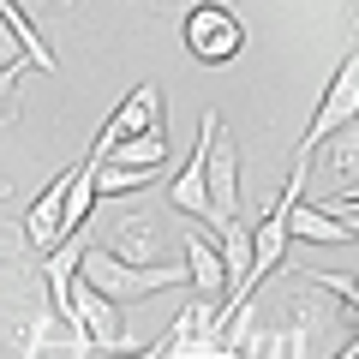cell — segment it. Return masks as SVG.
I'll return each mask as SVG.
<instances>
[{
	"label": "cell",
	"instance_id": "6da1fadb",
	"mask_svg": "<svg viewBox=\"0 0 359 359\" xmlns=\"http://www.w3.org/2000/svg\"><path fill=\"white\" fill-rule=\"evenodd\" d=\"M78 269H84V282H96L108 299H120V306H138V299L186 282V264H126V257H114L108 245H84Z\"/></svg>",
	"mask_w": 359,
	"mask_h": 359
},
{
	"label": "cell",
	"instance_id": "7a4b0ae2",
	"mask_svg": "<svg viewBox=\"0 0 359 359\" xmlns=\"http://www.w3.org/2000/svg\"><path fill=\"white\" fill-rule=\"evenodd\" d=\"M353 120H359V42L341 54V66L330 72V84H323L318 108H311V120H306V138L294 144V162L311 168V150H318L323 138H335L341 126H353Z\"/></svg>",
	"mask_w": 359,
	"mask_h": 359
},
{
	"label": "cell",
	"instance_id": "3957f363",
	"mask_svg": "<svg viewBox=\"0 0 359 359\" xmlns=\"http://www.w3.org/2000/svg\"><path fill=\"white\" fill-rule=\"evenodd\" d=\"M180 30H186L192 60H204V66H228L245 48V25H240V13H233L228 0H192L186 18H180Z\"/></svg>",
	"mask_w": 359,
	"mask_h": 359
},
{
	"label": "cell",
	"instance_id": "277c9868",
	"mask_svg": "<svg viewBox=\"0 0 359 359\" xmlns=\"http://www.w3.org/2000/svg\"><path fill=\"white\" fill-rule=\"evenodd\" d=\"M72 323L90 335V347L96 353H132V330H126V306L120 299H108L96 282H84V269L72 276Z\"/></svg>",
	"mask_w": 359,
	"mask_h": 359
},
{
	"label": "cell",
	"instance_id": "5b68a950",
	"mask_svg": "<svg viewBox=\"0 0 359 359\" xmlns=\"http://www.w3.org/2000/svg\"><path fill=\"white\" fill-rule=\"evenodd\" d=\"M168 204H174L180 216L210 222V228H216V204H210V108L198 114V144H192V162L180 168L174 180H168Z\"/></svg>",
	"mask_w": 359,
	"mask_h": 359
},
{
	"label": "cell",
	"instance_id": "8992f818",
	"mask_svg": "<svg viewBox=\"0 0 359 359\" xmlns=\"http://www.w3.org/2000/svg\"><path fill=\"white\" fill-rule=\"evenodd\" d=\"M210 204H216V233L240 222V150L222 126V108H210Z\"/></svg>",
	"mask_w": 359,
	"mask_h": 359
},
{
	"label": "cell",
	"instance_id": "52a82bcc",
	"mask_svg": "<svg viewBox=\"0 0 359 359\" xmlns=\"http://www.w3.org/2000/svg\"><path fill=\"white\" fill-rule=\"evenodd\" d=\"M96 245H108V252L126 257V264H162V216L144 210V204H126L108 222V233Z\"/></svg>",
	"mask_w": 359,
	"mask_h": 359
},
{
	"label": "cell",
	"instance_id": "ba28073f",
	"mask_svg": "<svg viewBox=\"0 0 359 359\" xmlns=\"http://www.w3.org/2000/svg\"><path fill=\"white\" fill-rule=\"evenodd\" d=\"M150 126H162V84H138V90H126V96L114 102V114L102 120V132H96V144H90V150L108 156L120 138H138V132H150Z\"/></svg>",
	"mask_w": 359,
	"mask_h": 359
},
{
	"label": "cell",
	"instance_id": "9c48e42d",
	"mask_svg": "<svg viewBox=\"0 0 359 359\" xmlns=\"http://www.w3.org/2000/svg\"><path fill=\"white\" fill-rule=\"evenodd\" d=\"M72 174H78V162H66L60 174L48 180L36 192V204L25 210V240L36 245V252H54L60 245V216H66V192H72Z\"/></svg>",
	"mask_w": 359,
	"mask_h": 359
},
{
	"label": "cell",
	"instance_id": "30bf717a",
	"mask_svg": "<svg viewBox=\"0 0 359 359\" xmlns=\"http://www.w3.org/2000/svg\"><path fill=\"white\" fill-rule=\"evenodd\" d=\"M186 287L204 299H228V287H233L222 245H210L204 233H186Z\"/></svg>",
	"mask_w": 359,
	"mask_h": 359
},
{
	"label": "cell",
	"instance_id": "8fae6325",
	"mask_svg": "<svg viewBox=\"0 0 359 359\" xmlns=\"http://www.w3.org/2000/svg\"><path fill=\"white\" fill-rule=\"evenodd\" d=\"M96 162H102V156L90 150L84 162H78V174H72V192H66V216H60V240L84 233V228H90V216H96V204H102V192H96Z\"/></svg>",
	"mask_w": 359,
	"mask_h": 359
},
{
	"label": "cell",
	"instance_id": "7c38bea8",
	"mask_svg": "<svg viewBox=\"0 0 359 359\" xmlns=\"http://www.w3.org/2000/svg\"><path fill=\"white\" fill-rule=\"evenodd\" d=\"M287 228H294V240H306V245H347V240H353V228H347V222L335 216V210H323V204H306V198L294 204Z\"/></svg>",
	"mask_w": 359,
	"mask_h": 359
},
{
	"label": "cell",
	"instance_id": "4fadbf2b",
	"mask_svg": "<svg viewBox=\"0 0 359 359\" xmlns=\"http://www.w3.org/2000/svg\"><path fill=\"white\" fill-rule=\"evenodd\" d=\"M162 168H132V162H96V192L102 198H132L144 186H156Z\"/></svg>",
	"mask_w": 359,
	"mask_h": 359
},
{
	"label": "cell",
	"instance_id": "5bb4252c",
	"mask_svg": "<svg viewBox=\"0 0 359 359\" xmlns=\"http://www.w3.org/2000/svg\"><path fill=\"white\" fill-rule=\"evenodd\" d=\"M102 162H132V168H162V162H168V132H162V126H150V132H138V138H120L114 150L102 156Z\"/></svg>",
	"mask_w": 359,
	"mask_h": 359
},
{
	"label": "cell",
	"instance_id": "9a60e30c",
	"mask_svg": "<svg viewBox=\"0 0 359 359\" xmlns=\"http://www.w3.org/2000/svg\"><path fill=\"white\" fill-rule=\"evenodd\" d=\"M318 150H323V174L347 180V174H353V168H359V120H353V126H341V132H335V138H323Z\"/></svg>",
	"mask_w": 359,
	"mask_h": 359
},
{
	"label": "cell",
	"instance_id": "2e32d148",
	"mask_svg": "<svg viewBox=\"0 0 359 359\" xmlns=\"http://www.w3.org/2000/svg\"><path fill=\"white\" fill-rule=\"evenodd\" d=\"M18 60H30V54H25V42L13 36V25H6V13H0V72H6V66H18Z\"/></svg>",
	"mask_w": 359,
	"mask_h": 359
},
{
	"label": "cell",
	"instance_id": "e0dca14e",
	"mask_svg": "<svg viewBox=\"0 0 359 359\" xmlns=\"http://www.w3.org/2000/svg\"><path fill=\"white\" fill-rule=\"evenodd\" d=\"M13 6H25L30 18H54V13H72L78 0H13Z\"/></svg>",
	"mask_w": 359,
	"mask_h": 359
},
{
	"label": "cell",
	"instance_id": "ac0fdd59",
	"mask_svg": "<svg viewBox=\"0 0 359 359\" xmlns=\"http://www.w3.org/2000/svg\"><path fill=\"white\" fill-rule=\"evenodd\" d=\"M25 245H30L25 233H0V276H6V269L18 264V252H25Z\"/></svg>",
	"mask_w": 359,
	"mask_h": 359
},
{
	"label": "cell",
	"instance_id": "d6986e66",
	"mask_svg": "<svg viewBox=\"0 0 359 359\" xmlns=\"http://www.w3.org/2000/svg\"><path fill=\"white\" fill-rule=\"evenodd\" d=\"M30 60H18V66H6L0 72V120H6V102H13V90H18V72H25Z\"/></svg>",
	"mask_w": 359,
	"mask_h": 359
},
{
	"label": "cell",
	"instance_id": "ffe728a7",
	"mask_svg": "<svg viewBox=\"0 0 359 359\" xmlns=\"http://www.w3.org/2000/svg\"><path fill=\"white\" fill-rule=\"evenodd\" d=\"M347 25H353V42H359V0H353V13H347Z\"/></svg>",
	"mask_w": 359,
	"mask_h": 359
},
{
	"label": "cell",
	"instance_id": "44dd1931",
	"mask_svg": "<svg viewBox=\"0 0 359 359\" xmlns=\"http://www.w3.org/2000/svg\"><path fill=\"white\" fill-rule=\"evenodd\" d=\"M341 198H359V186H341Z\"/></svg>",
	"mask_w": 359,
	"mask_h": 359
},
{
	"label": "cell",
	"instance_id": "7402d4cb",
	"mask_svg": "<svg viewBox=\"0 0 359 359\" xmlns=\"http://www.w3.org/2000/svg\"><path fill=\"white\" fill-rule=\"evenodd\" d=\"M0 204H6V180H0Z\"/></svg>",
	"mask_w": 359,
	"mask_h": 359
},
{
	"label": "cell",
	"instance_id": "603a6c76",
	"mask_svg": "<svg viewBox=\"0 0 359 359\" xmlns=\"http://www.w3.org/2000/svg\"><path fill=\"white\" fill-rule=\"evenodd\" d=\"M228 6H233V0H228Z\"/></svg>",
	"mask_w": 359,
	"mask_h": 359
}]
</instances>
